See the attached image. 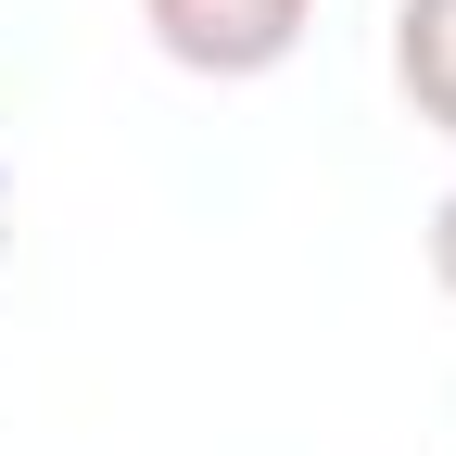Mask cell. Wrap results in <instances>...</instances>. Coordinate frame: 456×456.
Masks as SVG:
<instances>
[{
    "label": "cell",
    "mask_w": 456,
    "mask_h": 456,
    "mask_svg": "<svg viewBox=\"0 0 456 456\" xmlns=\"http://www.w3.org/2000/svg\"><path fill=\"white\" fill-rule=\"evenodd\" d=\"M305 13H317V0H140L152 51H165L178 77H216V89L279 77V64L305 51Z\"/></svg>",
    "instance_id": "6da1fadb"
},
{
    "label": "cell",
    "mask_w": 456,
    "mask_h": 456,
    "mask_svg": "<svg viewBox=\"0 0 456 456\" xmlns=\"http://www.w3.org/2000/svg\"><path fill=\"white\" fill-rule=\"evenodd\" d=\"M393 89L419 127L456 140V0H393Z\"/></svg>",
    "instance_id": "7a4b0ae2"
},
{
    "label": "cell",
    "mask_w": 456,
    "mask_h": 456,
    "mask_svg": "<svg viewBox=\"0 0 456 456\" xmlns=\"http://www.w3.org/2000/svg\"><path fill=\"white\" fill-rule=\"evenodd\" d=\"M431 279H444V292H456V191L431 203Z\"/></svg>",
    "instance_id": "3957f363"
}]
</instances>
